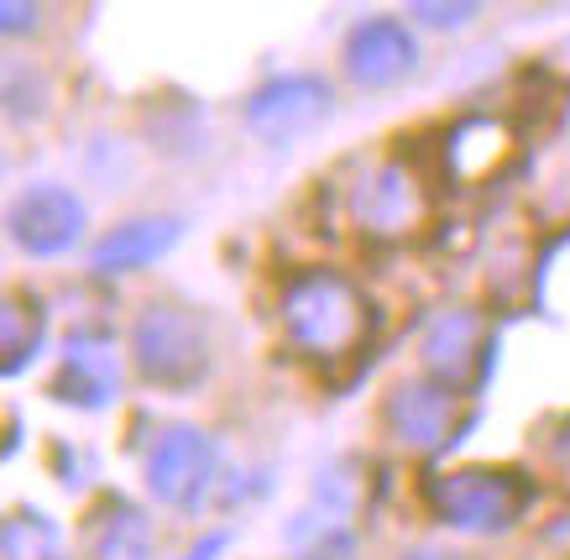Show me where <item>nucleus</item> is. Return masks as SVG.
I'll use <instances>...</instances> for the list:
<instances>
[{"label": "nucleus", "instance_id": "1", "mask_svg": "<svg viewBox=\"0 0 570 560\" xmlns=\"http://www.w3.org/2000/svg\"><path fill=\"white\" fill-rule=\"evenodd\" d=\"M277 325H283L288 351L304 356V362H346L366 341L372 304L346 273L309 267V273L288 278L283 304H277Z\"/></svg>", "mask_w": 570, "mask_h": 560}, {"label": "nucleus", "instance_id": "2", "mask_svg": "<svg viewBox=\"0 0 570 560\" xmlns=\"http://www.w3.org/2000/svg\"><path fill=\"white\" fill-rule=\"evenodd\" d=\"M126 356H131L137 383L157 387V393H194L215 367V335L199 310L174 304V298H153L131 320Z\"/></svg>", "mask_w": 570, "mask_h": 560}, {"label": "nucleus", "instance_id": "3", "mask_svg": "<svg viewBox=\"0 0 570 560\" xmlns=\"http://www.w3.org/2000/svg\"><path fill=\"white\" fill-rule=\"evenodd\" d=\"M430 513L450 534L466 540H498L529 519L534 508V482L513 466H455V472L430 477Z\"/></svg>", "mask_w": 570, "mask_h": 560}, {"label": "nucleus", "instance_id": "4", "mask_svg": "<svg viewBox=\"0 0 570 560\" xmlns=\"http://www.w3.org/2000/svg\"><path fill=\"white\" fill-rule=\"evenodd\" d=\"M147 492H153L157 508H168V513H199V508L215 498L220 488V445L209 430L199 424H168L163 435L153 440V451H147Z\"/></svg>", "mask_w": 570, "mask_h": 560}, {"label": "nucleus", "instance_id": "5", "mask_svg": "<svg viewBox=\"0 0 570 560\" xmlns=\"http://www.w3.org/2000/svg\"><path fill=\"white\" fill-rule=\"evenodd\" d=\"M346 215L372 246H397L424 230V220H430V189H424V178L409 163L382 158L351 184Z\"/></svg>", "mask_w": 570, "mask_h": 560}, {"label": "nucleus", "instance_id": "6", "mask_svg": "<svg viewBox=\"0 0 570 560\" xmlns=\"http://www.w3.org/2000/svg\"><path fill=\"white\" fill-rule=\"evenodd\" d=\"M335 116V89L325 73H273L246 100V131L267 147H298Z\"/></svg>", "mask_w": 570, "mask_h": 560}, {"label": "nucleus", "instance_id": "7", "mask_svg": "<svg viewBox=\"0 0 570 560\" xmlns=\"http://www.w3.org/2000/svg\"><path fill=\"white\" fill-rule=\"evenodd\" d=\"M377 424H382V435L393 440V445H403V451L434 455L455 440V424H461V393L445 387L440 377H430V372L397 377V383L382 393Z\"/></svg>", "mask_w": 570, "mask_h": 560}, {"label": "nucleus", "instance_id": "8", "mask_svg": "<svg viewBox=\"0 0 570 560\" xmlns=\"http://www.w3.org/2000/svg\"><path fill=\"white\" fill-rule=\"evenodd\" d=\"M85 226H89V210L69 184H32L6 210V230H11L17 252L42 257V263L48 257H69L73 246L85 242Z\"/></svg>", "mask_w": 570, "mask_h": 560}, {"label": "nucleus", "instance_id": "9", "mask_svg": "<svg viewBox=\"0 0 570 560\" xmlns=\"http://www.w3.org/2000/svg\"><path fill=\"white\" fill-rule=\"evenodd\" d=\"M341 69L356 89H397L419 73V37L403 17H362L341 42Z\"/></svg>", "mask_w": 570, "mask_h": 560}, {"label": "nucleus", "instance_id": "10", "mask_svg": "<svg viewBox=\"0 0 570 560\" xmlns=\"http://www.w3.org/2000/svg\"><path fill=\"white\" fill-rule=\"evenodd\" d=\"M419 362L430 377H440L445 387H455L461 399L476 393L492 372V341H487V320L476 310H450L430 325L424 346H419Z\"/></svg>", "mask_w": 570, "mask_h": 560}, {"label": "nucleus", "instance_id": "11", "mask_svg": "<svg viewBox=\"0 0 570 560\" xmlns=\"http://www.w3.org/2000/svg\"><path fill=\"white\" fill-rule=\"evenodd\" d=\"M52 399L73 403L85 414H105L121 399V351L105 331H79L63 346L58 377H52Z\"/></svg>", "mask_w": 570, "mask_h": 560}, {"label": "nucleus", "instance_id": "12", "mask_svg": "<svg viewBox=\"0 0 570 560\" xmlns=\"http://www.w3.org/2000/svg\"><path fill=\"white\" fill-rule=\"evenodd\" d=\"M184 242V220L178 215H131L121 226H110L89 252V267L100 278H121V273H141V267L163 263L174 246Z\"/></svg>", "mask_w": 570, "mask_h": 560}, {"label": "nucleus", "instance_id": "13", "mask_svg": "<svg viewBox=\"0 0 570 560\" xmlns=\"http://www.w3.org/2000/svg\"><path fill=\"white\" fill-rule=\"evenodd\" d=\"M85 556L89 560H153L157 556V524L126 498H105L85 524Z\"/></svg>", "mask_w": 570, "mask_h": 560}, {"label": "nucleus", "instance_id": "14", "mask_svg": "<svg viewBox=\"0 0 570 560\" xmlns=\"http://www.w3.org/2000/svg\"><path fill=\"white\" fill-rule=\"evenodd\" d=\"M42 346H48V310H42V298L11 294L6 310H0V351H6L0 367H6V377H21L42 356Z\"/></svg>", "mask_w": 570, "mask_h": 560}, {"label": "nucleus", "instance_id": "15", "mask_svg": "<svg viewBox=\"0 0 570 560\" xmlns=\"http://www.w3.org/2000/svg\"><path fill=\"white\" fill-rule=\"evenodd\" d=\"M508 153H513V137H508L498 121L476 116V121H461L455 131H450L445 163H450V174H455V178H466V184H482V178L498 174Z\"/></svg>", "mask_w": 570, "mask_h": 560}, {"label": "nucleus", "instance_id": "16", "mask_svg": "<svg viewBox=\"0 0 570 560\" xmlns=\"http://www.w3.org/2000/svg\"><path fill=\"white\" fill-rule=\"evenodd\" d=\"M6 560H63V534L42 508H17L6 519V540H0Z\"/></svg>", "mask_w": 570, "mask_h": 560}, {"label": "nucleus", "instance_id": "17", "mask_svg": "<svg viewBox=\"0 0 570 560\" xmlns=\"http://www.w3.org/2000/svg\"><path fill=\"white\" fill-rule=\"evenodd\" d=\"M487 0H403L409 21L430 27V32H466L471 21L482 17Z\"/></svg>", "mask_w": 570, "mask_h": 560}, {"label": "nucleus", "instance_id": "18", "mask_svg": "<svg viewBox=\"0 0 570 560\" xmlns=\"http://www.w3.org/2000/svg\"><path fill=\"white\" fill-rule=\"evenodd\" d=\"M37 27H42V6L37 0H0V32L11 37H32Z\"/></svg>", "mask_w": 570, "mask_h": 560}, {"label": "nucleus", "instance_id": "19", "mask_svg": "<svg viewBox=\"0 0 570 560\" xmlns=\"http://www.w3.org/2000/svg\"><path fill=\"white\" fill-rule=\"evenodd\" d=\"M397 560H471L466 550H450V544H414V550H403Z\"/></svg>", "mask_w": 570, "mask_h": 560}, {"label": "nucleus", "instance_id": "20", "mask_svg": "<svg viewBox=\"0 0 570 560\" xmlns=\"http://www.w3.org/2000/svg\"><path fill=\"white\" fill-rule=\"evenodd\" d=\"M225 544H230V534H205V540L194 544V550H189V556H184V560H215V556H220V550H225Z\"/></svg>", "mask_w": 570, "mask_h": 560}]
</instances>
